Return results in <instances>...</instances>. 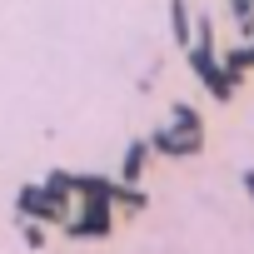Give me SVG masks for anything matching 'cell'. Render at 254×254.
Wrapping results in <instances>:
<instances>
[{"instance_id":"1","label":"cell","mask_w":254,"mask_h":254,"mask_svg":"<svg viewBox=\"0 0 254 254\" xmlns=\"http://www.w3.org/2000/svg\"><path fill=\"white\" fill-rule=\"evenodd\" d=\"M175 120H180V135H185V145H190V150H199V120H194V115H190V110H180V115H175ZM160 145H165V150H170V145H175V135H170V130H165V135H160Z\"/></svg>"},{"instance_id":"2","label":"cell","mask_w":254,"mask_h":254,"mask_svg":"<svg viewBox=\"0 0 254 254\" xmlns=\"http://www.w3.org/2000/svg\"><path fill=\"white\" fill-rule=\"evenodd\" d=\"M140 165H145V145H135V155L125 160V180H135V175H140Z\"/></svg>"}]
</instances>
